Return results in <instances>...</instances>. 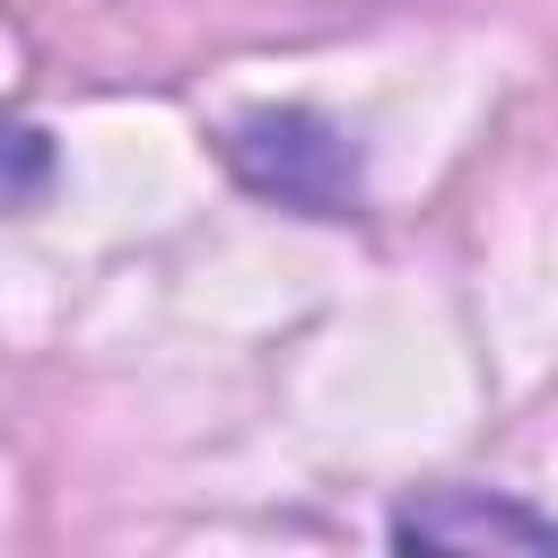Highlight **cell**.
<instances>
[{
    "instance_id": "6da1fadb",
    "label": "cell",
    "mask_w": 558,
    "mask_h": 558,
    "mask_svg": "<svg viewBox=\"0 0 558 558\" xmlns=\"http://www.w3.org/2000/svg\"><path fill=\"white\" fill-rule=\"evenodd\" d=\"M218 157L253 201H279L296 218H357V201H366L357 140L340 122H323L314 105H262V113L227 122Z\"/></svg>"
},
{
    "instance_id": "7a4b0ae2",
    "label": "cell",
    "mask_w": 558,
    "mask_h": 558,
    "mask_svg": "<svg viewBox=\"0 0 558 558\" xmlns=\"http://www.w3.org/2000/svg\"><path fill=\"white\" fill-rule=\"evenodd\" d=\"M392 549H549L558 558V523L506 488H427L392 514Z\"/></svg>"
},
{
    "instance_id": "3957f363",
    "label": "cell",
    "mask_w": 558,
    "mask_h": 558,
    "mask_svg": "<svg viewBox=\"0 0 558 558\" xmlns=\"http://www.w3.org/2000/svg\"><path fill=\"white\" fill-rule=\"evenodd\" d=\"M52 174H61L52 131L26 122V113H0V209H35L52 192Z\"/></svg>"
}]
</instances>
